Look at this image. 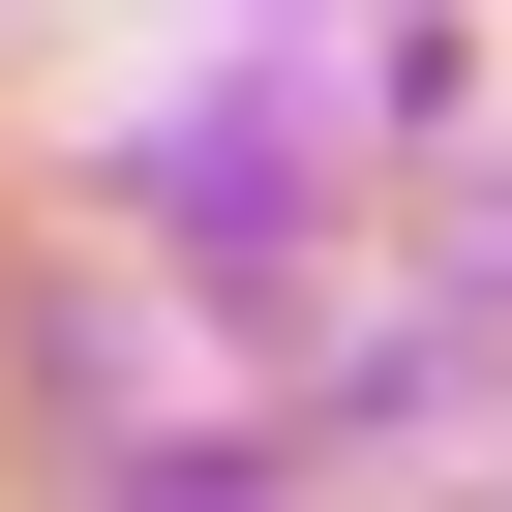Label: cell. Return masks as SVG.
<instances>
[]
</instances>
